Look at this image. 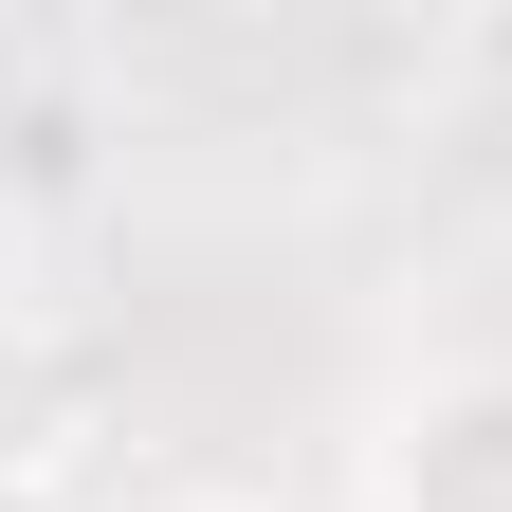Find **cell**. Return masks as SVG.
I'll list each match as a JSON object with an SVG mask.
<instances>
[{"label":"cell","instance_id":"cell-1","mask_svg":"<svg viewBox=\"0 0 512 512\" xmlns=\"http://www.w3.org/2000/svg\"><path fill=\"white\" fill-rule=\"evenodd\" d=\"M366 512H512V348H439L366 403Z\"/></svg>","mask_w":512,"mask_h":512},{"label":"cell","instance_id":"cell-2","mask_svg":"<svg viewBox=\"0 0 512 512\" xmlns=\"http://www.w3.org/2000/svg\"><path fill=\"white\" fill-rule=\"evenodd\" d=\"M0 512H74V494H55V458H0Z\"/></svg>","mask_w":512,"mask_h":512},{"label":"cell","instance_id":"cell-3","mask_svg":"<svg viewBox=\"0 0 512 512\" xmlns=\"http://www.w3.org/2000/svg\"><path fill=\"white\" fill-rule=\"evenodd\" d=\"M147 512H256V494H147Z\"/></svg>","mask_w":512,"mask_h":512}]
</instances>
